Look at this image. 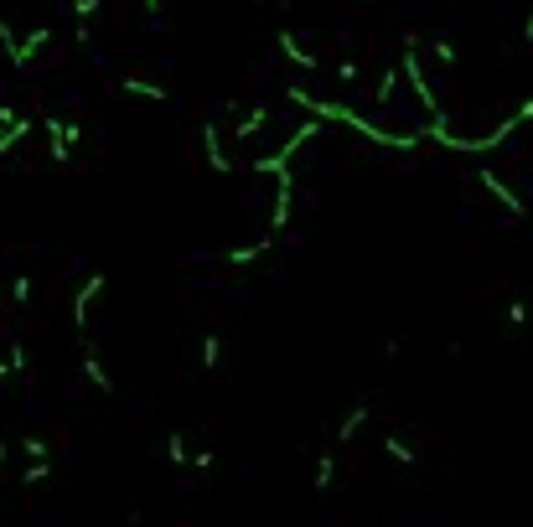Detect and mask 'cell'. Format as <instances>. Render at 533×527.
Instances as JSON below:
<instances>
[{
  "label": "cell",
  "instance_id": "7402d4cb",
  "mask_svg": "<svg viewBox=\"0 0 533 527\" xmlns=\"http://www.w3.org/2000/svg\"><path fill=\"white\" fill-rule=\"evenodd\" d=\"M435 57H440V68H456V47L451 42H435Z\"/></svg>",
  "mask_w": 533,
  "mask_h": 527
},
{
  "label": "cell",
  "instance_id": "ba28073f",
  "mask_svg": "<svg viewBox=\"0 0 533 527\" xmlns=\"http://www.w3.org/2000/svg\"><path fill=\"white\" fill-rule=\"evenodd\" d=\"M275 248V233L270 238H259V243H244V248H228V264H254V259H264Z\"/></svg>",
  "mask_w": 533,
  "mask_h": 527
},
{
  "label": "cell",
  "instance_id": "52a82bcc",
  "mask_svg": "<svg viewBox=\"0 0 533 527\" xmlns=\"http://www.w3.org/2000/svg\"><path fill=\"white\" fill-rule=\"evenodd\" d=\"M264 124H270V104H254L239 124H233V140H249V135H259Z\"/></svg>",
  "mask_w": 533,
  "mask_h": 527
},
{
  "label": "cell",
  "instance_id": "484cf974",
  "mask_svg": "<svg viewBox=\"0 0 533 527\" xmlns=\"http://www.w3.org/2000/svg\"><path fill=\"white\" fill-rule=\"evenodd\" d=\"M11 372H26V347H11Z\"/></svg>",
  "mask_w": 533,
  "mask_h": 527
},
{
  "label": "cell",
  "instance_id": "7a4b0ae2",
  "mask_svg": "<svg viewBox=\"0 0 533 527\" xmlns=\"http://www.w3.org/2000/svg\"><path fill=\"white\" fill-rule=\"evenodd\" d=\"M202 150H207V166H213V171H233V161H228V155H223V130H218V124H202Z\"/></svg>",
  "mask_w": 533,
  "mask_h": 527
},
{
  "label": "cell",
  "instance_id": "8992f818",
  "mask_svg": "<svg viewBox=\"0 0 533 527\" xmlns=\"http://www.w3.org/2000/svg\"><path fill=\"white\" fill-rule=\"evenodd\" d=\"M99 290H104V274H88L83 290H78V300H73V321H78V326H88V305H94Z\"/></svg>",
  "mask_w": 533,
  "mask_h": 527
},
{
  "label": "cell",
  "instance_id": "d4e9b609",
  "mask_svg": "<svg viewBox=\"0 0 533 527\" xmlns=\"http://www.w3.org/2000/svg\"><path fill=\"white\" fill-rule=\"evenodd\" d=\"M508 321H513V326H523V321H528V305H523V300H513V305H508Z\"/></svg>",
  "mask_w": 533,
  "mask_h": 527
},
{
  "label": "cell",
  "instance_id": "ffe728a7",
  "mask_svg": "<svg viewBox=\"0 0 533 527\" xmlns=\"http://www.w3.org/2000/svg\"><path fill=\"white\" fill-rule=\"evenodd\" d=\"M68 6H73V16H78V21H94L104 0H68Z\"/></svg>",
  "mask_w": 533,
  "mask_h": 527
},
{
  "label": "cell",
  "instance_id": "e0dca14e",
  "mask_svg": "<svg viewBox=\"0 0 533 527\" xmlns=\"http://www.w3.org/2000/svg\"><path fill=\"white\" fill-rule=\"evenodd\" d=\"M383 455H394L399 465H414V450L399 440V434H389V440H383Z\"/></svg>",
  "mask_w": 533,
  "mask_h": 527
},
{
  "label": "cell",
  "instance_id": "277c9868",
  "mask_svg": "<svg viewBox=\"0 0 533 527\" xmlns=\"http://www.w3.org/2000/svg\"><path fill=\"white\" fill-rule=\"evenodd\" d=\"M47 42H52V26H37L26 42H16V47H11V62H16V68H26V62H32V57H37Z\"/></svg>",
  "mask_w": 533,
  "mask_h": 527
},
{
  "label": "cell",
  "instance_id": "2e32d148",
  "mask_svg": "<svg viewBox=\"0 0 533 527\" xmlns=\"http://www.w3.org/2000/svg\"><path fill=\"white\" fill-rule=\"evenodd\" d=\"M394 83H399V68H389V73L373 83V99H378V104H389V99H394Z\"/></svg>",
  "mask_w": 533,
  "mask_h": 527
},
{
  "label": "cell",
  "instance_id": "4dcf8cb0",
  "mask_svg": "<svg viewBox=\"0 0 533 527\" xmlns=\"http://www.w3.org/2000/svg\"><path fill=\"white\" fill-rule=\"evenodd\" d=\"M6 372H11V362H0V378H6Z\"/></svg>",
  "mask_w": 533,
  "mask_h": 527
},
{
  "label": "cell",
  "instance_id": "f546056e",
  "mask_svg": "<svg viewBox=\"0 0 533 527\" xmlns=\"http://www.w3.org/2000/svg\"><path fill=\"white\" fill-rule=\"evenodd\" d=\"M0 471H6V445H0Z\"/></svg>",
  "mask_w": 533,
  "mask_h": 527
},
{
  "label": "cell",
  "instance_id": "5b68a950",
  "mask_svg": "<svg viewBox=\"0 0 533 527\" xmlns=\"http://www.w3.org/2000/svg\"><path fill=\"white\" fill-rule=\"evenodd\" d=\"M83 372H88V383H94L99 393H114V378L104 372V362H99V352H94V341L83 347Z\"/></svg>",
  "mask_w": 533,
  "mask_h": 527
},
{
  "label": "cell",
  "instance_id": "44dd1931",
  "mask_svg": "<svg viewBox=\"0 0 533 527\" xmlns=\"http://www.w3.org/2000/svg\"><path fill=\"white\" fill-rule=\"evenodd\" d=\"M11 300H16V305L32 300V279H26V274H16V279H11Z\"/></svg>",
  "mask_w": 533,
  "mask_h": 527
},
{
  "label": "cell",
  "instance_id": "603a6c76",
  "mask_svg": "<svg viewBox=\"0 0 533 527\" xmlns=\"http://www.w3.org/2000/svg\"><path fill=\"white\" fill-rule=\"evenodd\" d=\"M47 471H52V465H47V460H32V471H26V486H37V481H47Z\"/></svg>",
  "mask_w": 533,
  "mask_h": 527
},
{
  "label": "cell",
  "instance_id": "83f0119b",
  "mask_svg": "<svg viewBox=\"0 0 533 527\" xmlns=\"http://www.w3.org/2000/svg\"><path fill=\"white\" fill-rule=\"evenodd\" d=\"M523 42H533V16H528V26H523Z\"/></svg>",
  "mask_w": 533,
  "mask_h": 527
},
{
  "label": "cell",
  "instance_id": "9a60e30c",
  "mask_svg": "<svg viewBox=\"0 0 533 527\" xmlns=\"http://www.w3.org/2000/svg\"><path fill=\"white\" fill-rule=\"evenodd\" d=\"M332 476H337V455H321V460H316V491H327Z\"/></svg>",
  "mask_w": 533,
  "mask_h": 527
},
{
  "label": "cell",
  "instance_id": "cb8c5ba5",
  "mask_svg": "<svg viewBox=\"0 0 533 527\" xmlns=\"http://www.w3.org/2000/svg\"><path fill=\"white\" fill-rule=\"evenodd\" d=\"M337 78H342V83H352V88H358V62H337Z\"/></svg>",
  "mask_w": 533,
  "mask_h": 527
},
{
  "label": "cell",
  "instance_id": "5bb4252c",
  "mask_svg": "<svg viewBox=\"0 0 533 527\" xmlns=\"http://www.w3.org/2000/svg\"><path fill=\"white\" fill-rule=\"evenodd\" d=\"M363 424H368V409H363V403H358V409H352V414H347V419H342V429H337V440H342V445H347V440H352V434H358V429H363Z\"/></svg>",
  "mask_w": 533,
  "mask_h": 527
},
{
  "label": "cell",
  "instance_id": "f1b7e54d",
  "mask_svg": "<svg viewBox=\"0 0 533 527\" xmlns=\"http://www.w3.org/2000/svg\"><path fill=\"white\" fill-rule=\"evenodd\" d=\"M145 11H151V16H156V11H161V0H145Z\"/></svg>",
  "mask_w": 533,
  "mask_h": 527
},
{
  "label": "cell",
  "instance_id": "9c48e42d",
  "mask_svg": "<svg viewBox=\"0 0 533 527\" xmlns=\"http://www.w3.org/2000/svg\"><path fill=\"white\" fill-rule=\"evenodd\" d=\"M32 130H37L32 119H11L6 130H0V155H11V150H16V145H21L26 135H32Z\"/></svg>",
  "mask_w": 533,
  "mask_h": 527
},
{
  "label": "cell",
  "instance_id": "ac0fdd59",
  "mask_svg": "<svg viewBox=\"0 0 533 527\" xmlns=\"http://www.w3.org/2000/svg\"><path fill=\"white\" fill-rule=\"evenodd\" d=\"M218 357H223V341H218V336H207V341H202V367L213 372V367H218Z\"/></svg>",
  "mask_w": 533,
  "mask_h": 527
},
{
  "label": "cell",
  "instance_id": "6da1fadb",
  "mask_svg": "<svg viewBox=\"0 0 533 527\" xmlns=\"http://www.w3.org/2000/svg\"><path fill=\"white\" fill-rule=\"evenodd\" d=\"M290 99L295 104H306L316 119H342V124H352L358 135H368L373 145H399V150H409V145H420V135H389V130H378L373 119H363V114H352V109H342V104H327V99H311L306 88H290Z\"/></svg>",
  "mask_w": 533,
  "mask_h": 527
},
{
  "label": "cell",
  "instance_id": "4fadbf2b",
  "mask_svg": "<svg viewBox=\"0 0 533 527\" xmlns=\"http://www.w3.org/2000/svg\"><path fill=\"white\" fill-rule=\"evenodd\" d=\"M166 460H171V465H187V460H192V455H187V440H182V429H171V434H166Z\"/></svg>",
  "mask_w": 533,
  "mask_h": 527
},
{
  "label": "cell",
  "instance_id": "3957f363",
  "mask_svg": "<svg viewBox=\"0 0 533 527\" xmlns=\"http://www.w3.org/2000/svg\"><path fill=\"white\" fill-rule=\"evenodd\" d=\"M482 186H487V192H492V197H497L502 207H508L513 217H523V212H528V207H523V197L513 192V186H508V181H497V176H492L487 166H482Z\"/></svg>",
  "mask_w": 533,
  "mask_h": 527
},
{
  "label": "cell",
  "instance_id": "7c38bea8",
  "mask_svg": "<svg viewBox=\"0 0 533 527\" xmlns=\"http://www.w3.org/2000/svg\"><path fill=\"white\" fill-rule=\"evenodd\" d=\"M120 88L135 93V99H166V88H161V83H145V78H125Z\"/></svg>",
  "mask_w": 533,
  "mask_h": 527
},
{
  "label": "cell",
  "instance_id": "4316f807",
  "mask_svg": "<svg viewBox=\"0 0 533 527\" xmlns=\"http://www.w3.org/2000/svg\"><path fill=\"white\" fill-rule=\"evenodd\" d=\"M11 119H16V114H11V109H0V130H6V124H11Z\"/></svg>",
  "mask_w": 533,
  "mask_h": 527
},
{
  "label": "cell",
  "instance_id": "30bf717a",
  "mask_svg": "<svg viewBox=\"0 0 533 527\" xmlns=\"http://www.w3.org/2000/svg\"><path fill=\"white\" fill-rule=\"evenodd\" d=\"M275 42H280V52H285L290 62H301V68H316V57H311V52L301 47V37H295V31H280Z\"/></svg>",
  "mask_w": 533,
  "mask_h": 527
},
{
  "label": "cell",
  "instance_id": "d6986e66",
  "mask_svg": "<svg viewBox=\"0 0 533 527\" xmlns=\"http://www.w3.org/2000/svg\"><path fill=\"white\" fill-rule=\"evenodd\" d=\"M21 455H32V460H47L52 450H47V440H37V434H26V440H21Z\"/></svg>",
  "mask_w": 533,
  "mask_h": 527
},
{
  "label": "cell",
  "instance_id": "8fae6325",
  "mask_svg": "<svg viewBox=\"0 0 533 527\" xmlns=\"http://www.w3.org/2000/svg\"><path fill=\"white\" fill-rule=\"evenodd\" d=\"M42 130L52 135V161L68 166V140H63V119H42Z\"/></svg>",
  "mask_w": 533,
  "mask_h": 527
}]
</instances>
